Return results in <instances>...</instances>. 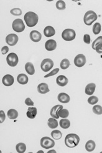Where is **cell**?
<instances>
[{
  "mask_svg": "<svg viewBox=\"0 0 102 153\" xmlns=\"http://www.w3.org/2000/svg\"><path fill=\"white\" fill-rule=\"evenodd\" d=\"M24 19L28 27H34L37 24L38 21H39V17L35 13L29 11L25 14Z\"/></svg>",
  "mask_w": 102,
  "mask_h": 153,
  "instance_id": "obj_1",
  "label": "cell"
},
{
  "mask_svg": "<svg viewBox=\"0 0 102 153\" xmlns=\"http://www.w3.org/2000/svg\"><path fill=\"white\" fill-rule=\"evenodd\" d=\"M57 48V42L54 40H49L45 42V48L49 51H52Z\"/></svg>",
  "mask_w": 102,
  "mask_h": 153,
  "instance_id": "obj_12",
  "label": "cell"
},
{
  "mask_svg": "<svg viewBox=\"0 0 102 153\" xmlns=\"http://www.w3.org/2000/svg\"><path fill=\"white\" fill-rule=\"evenodd\" d=\"M54 66V62L51 59L46 58L41 62V68L44 72H48Z\"/></svg>",
  "mask_w": 102,
  "mask_h": 153,
  "instance_id": "obj_8",
  "label": "cell"
},
{
  "mask_svg": "<svg viewBox=\"0 0 102 153\" xmlns=\"http://www.w3.org/2000/svg\"><path fill=\"white\" fill-rule=\"evenodd\" d=\"M37 110L35 107L29 108L26 113V115L29 119H34L37 115Z\"/></svg>",
  "mask_w": 102,
  "mask_h": 153,
  "instance_id": "obj_20",
  "label": "cell"
},
{
  "mask_svg": "<svg viewBox=\"0 0 102 153\" xmlns=\"http://www.w3.org/2000/svg\"><path fill=\"white\" fill-rule=\"evenodd\" d=\"M70 65V61L68 59H63L61 62V67L62 70H67V68H69V67Z\"/></svg>",
  "mask_w": 102,
  "mask_h": 153,
  "instance_id": "obj_29",
  "label": "cell"
},
{
  "mask_svg": "<svg viewBox=\"0 0 102 153\" xmlns=\"http://www.w3.org/2000/svg\"><path fill=\"white\" fill-rule=\"evenodd\" d=\"M49 88L48 86V84L45 83H42L38 85L37 86V91L40 94H46L49 92Z\"/></svg>",
  "mask_w": 102,
  "mask_h": 153,
  "instance_id": "obj_17",
  "label": "cell"
},
{
  "mask_svg": "<svg viewBox=\"0 0 102 153\" xmlns=\"http://www.w3.org/2000/svg\"><path fill=\"white\" fill-rule=\"evenodd\" d=\"M86 57L83 54L76 55L74 59V65L79 67H83L86 63Z\"/></svg>",
  "mask_w": 102,
  "mask_h": 153,
  "instance_id": "obj_9",
  "label": "cell"
},
{
  "mask_svg": "<svg viewBox=\"0 0 102 153\" xmlns=\"http://www.w3.org/2000/svg\"><path fill=\"white\" fill-rule=\"evenodd\" d=\"M38 152H44V151H39L37 152V153H38Z\"/></svg>",
  "mask_w": 102,
  "mask_h": 153,
  "instance_id": "obj_44",
  "label": "cell"
},
{
  "mask_svg": "<svg viewBox=\"0 0 102 153\" xmlns=\"http://www.w3.org/2000/svg\"><path fill=\"white\" fill-rule=\"evenodd\" d=\"M16 149L18 153H24L26 150V146L23 143H19L16 145Z\"/></svg>",
  "mask_w": 102,
  "mask_h": 153,
  "instance_id": "obj_27",
  "label": "cell"
},
{
  "mask_svg": "<svg viewBox=\"0 0 102 153\" xmlns=\"http://www.w3.org/2000/svg\"><path fill=\"white\" fill-rule=\"evenodd\" d=\"M56 8L59 10H64L66 8L65 3L62 0H59L56 3Z\"/></svg>",
  "mask_w": 102,
  "mask_h": 153,
  "instance_id": "obj_32",
  "label": "cell"
},
{
  "mask_svg": "<svg viewBox=\"0 0 102 153\" xmlns=\"http://www.w3.org/2000/svg\"><path fill=\"white\" fill-rule=\"evenodd\" d=\"M80 142V138L77 134L71 133L66 136L65 138V145L70 148H73L78 145Z\"/></svg>",
  "mask_w": 102,
  "mask_h": 153,
  "instance_id": "obj_2",
  "label": "cell"
},
{
  "mask_svg": "<svg viewBox=\"0 0 102 153\" xmlns=\"http://www.w3.org/2000/svg\"><path fill=\"white\" fill-rule=\"evenodd\" d=\"M101 26L100 23H95L94 25L93 26V28H92V31H93V34L96 35H99L101 31Z\"/></svg>",
  "mask_w": 102,
  "mask_h": 153,
  "instance_id": "obj_30",
  "label": "cell"
},
{
  "mask_svg": "<svg viewBox=\"0 0 102 153\" xmlns=\"http://www.w3.org/2000/svg\"><path fill=\"white\" fill-rule=\"evenodd\" d=\"M10 13L14 16H21L22 15V11L20 8H13L11 10Z\"/></svg>",
  "mask_w": 102,
  "mask_h": 153,
  "instance_id": "obj_36",
  "label": "cell"
},
{
  "mask_svg": "<svg viewBox=\"0 0 102 153\" xmlns=\"http://www.w3.org/2000/svg\"><path fill=\"white\" fill-rule=\"evenodd\" d=\"M50 152H54V153H56V151L53 150H50V151H49L48 152V153H50Z\"/></svg>",
  "mask_w": 102,
  "mask_h": 153,
  "instance_id": "obj_43",
  "label": "cell"
},
{
  "mask_svg": "<svg viewBox=\"0 0 102 153\" xmlns=\"http://www.w3.org/2000/svg\"><path fill=\"white\" fill-rule=\"evenodd\" d=\"M59 68L54 69V70H53L52 71H51L50 73L45 75V76H44V78H46L50 77V76H52L56 75V74H57L59 73Z\"/></svg>",
  "mask_w": 102,
  "mask_h": 153,
  "instance_id": "obj_37",
  "label": "cell"
},
{
  "mask_svg": "<svg viewBox=\"0 0 102 153\" xmlns=\"http://www.w3.org/2000/svg\"><path fill=\"white\" fill-rule=\"evenodd\" d=\"M95 50L96 51V52L97 53L101 54L102 53V44H100V45H98L95 48Z\"/></svg>",
  "mask_w": 102,
  "mask_h": 153,
  "instance_id": "obj_41",
  "label": "cell"
},
{
  "mask_svg": "<svg viewBox=\"0 0 102 153\" xmlns=\"http://www.w3.org/2000/svg\"><path fill=\"white\" fill-rule=\"evenodd\" d=\"M5 119H6L5 113L3 110H1V111H0V122L3 123L4 121H5Z\"/></svg>",
  "mask_w": 102,
  "mask_h": 153,
  "instance_id": "obj_39",
  "label": "cell"
},
{
  "mask_svg": "<svg viewBox=\"0 0 102 153\" xmlns=\"http://www.w3.org/2000/svg\"><path fill=\"white\" fill-rule=\"evenodd\" d=\"M92 110L95 114H98V115L102 114V107L100 105H95L93 107Z\"/></svg>",
  "mask_w": 102,
  "mask_h": 153,
  "instance_id": "obj_33",
  "label": "cell"
},
{
  "mask_svg": "<svg viewBox=\"0 0 102 153\" xmlns=\"http://www.w3.org/2000/svg\"><path fill=\"white\" fill-rule=\"evenodd\" d=\"M100 44H102V36L98 37L93 42L92 45V47L93 49L95 50L96 46Z\"/></svg>",
  "mask_w": 102,
  "mask_h": 153,
  "instance_id": "obj_34",
  "label": "cell"
},
{
  "mask_svg": "<svg viewBox=\"0 0 102 153\" xmlns=\"http://www.w3.org/2000/svg\"><path fill=\"white\" fill-rule=\"evenodd\" d=\"M19 40V38L16 34H10L6 37V43L11 46H15Z\"/></svg>",
  "mask_w": 102,
  "mask_h": 153,
  "instance_id": "obj_10",
  "label": "cell"
},
{
  "mask_svg": "<svg viewBox=\"0 0 102 153\" xmlns=\"http://www.w3.org/2000/svg\"><path fill=\"white\" fill-rule=\"evenodd\" d=\"M25 104H26L27 106H33L34 105V102L31 99V98H29V97H28V98L26 99L25 100Z\"/></svg>",
  "mask_w": 102,
  "mask_h": 153,
  "instance_id": "obj_40",
  "label": "cell"
},
{
  "mask_svg": "<svg viewBox=\"0 0 102 153\" xmlns=\"http://www.w3.org/2000/svg\"><path fill=\"white\" fill-rule=\"evenodd\" d=\"M2 83L5 86H10L14 83L13 76L10 74H6L3 76L2 79Z\"/></svg>",
  "mask_w": 102,
  "mask_h": 153,
  "instance_id": "obj_11",
  "label": "cell"
},
{
  "mask_svg": "<svg viewBox=\"0 0 102 153\" xmlns=\"http://www.w3.org/2000/svg\"><path fill=\"white\" fill-rule=\"evenodd\" d=\"M6 61L8 65L11 67H15L19 62L18 55L14 53H10L6 57Z\"/></svg>",
  "mask_w": 102,
  "mask_h": 153,
  "instance_id": "obj_7",
  "label": "cell"
},
{
  "mask_svg": "<svg viewBox=\"0 0 102 153\" xmlns=\"http://www.w3.org/2000/svg\"><path fill=\"white\" fill-rule=\"evenodd\" d=\"M7 114L8 118H9L10 120H16V119L18 117V112L14 109H11L8 110Z\"/></svg>",
  "mask_w": 102,
  "mask_h": 153,
  "instance_id": "obj_24",
  "label": "cell"
},
{
  "mask_svg": "<svg viewBox=\"0 0 102 153\" xmlns=\"http://www.w3.org/2000/svg\"><path fill=\"white\" fill-rule=\"evenodd\" d=\"M76 36L75 31L72 29H65L62 33V38L63 40L67 41H71L74 40Z\"/></svg>",
  "mask_w": 102,
  "mask_h": 153,
  "instance_id": "obj_4",
  "label": "cell"
},
{
  "mask_svg": "<svg viewBox=\"0 0 102 153\" xmlns=\"http://www.w3.org/2000/svg\"><path fill=\"white\" fill-rule=\"evenodd\" d=\"M58 114L62 118H67L69 115V112L67 109H61L59 110Z\"/></svg>",
  "mask_w": 102,
  "mask_h": 153,
  "instance_id": "obj_31",
  "label": "cell"
},
{
  "mask_svg": "<svg viewBox=\"0 0 102 153\" xmlns=\"http://www.w3.org/2000/svg\"><path fill=\"white\" fill-rule=\"evenodd\" d=\"M96 147V144L93 140H89L85 144V150L88 152H92L95 150Z\"/></svg>",
  "mask_w": 102,
  "mask_h": 153,
  "instance_id": "obj_23",
  "label": "cell"
},
{
  "mask_svg": "<svg viewBox=\"0 0 102 153\" xmlns=\"http://www.w3.org/2000/svg\"><path fill=\"white\" fill-rule=\"evenodd\" d=\"M60 126L63 129H68L70 126V121L66 118H63L59 122Z\"/></svg>",
  "mask_w": 102,
  "mask_h": 153,
  "instance_id": "obj_26",
  "label": "cell"
},
{
  "mask_svg": "<svg viewBox=\"0 0 102 153\" xmlns=\"http://www.w3.org/2000/svg\"><path fill=\"white\" fill-rule=\"evenodd\" d=\"M69 83V79L66 76L63 75H60L56 78V83L59 85V86L63 87Z\"/></svg>",
  "mask_w": 102,
  "mask_h": 153,
  "instance_id": "obj_15",
  "label": "cell"
},
{
  "mask_svg": "<svg viewBox=\"0 0 102 153\" xmlns=\"http://www.w3.org/2000/svg\"><path fill=\"white\" fill-rule=\"evenodd\" d=\"M83 41H84L85 43L88 44V45L90 44V42H91L90 36L88 35V34H85V35L83 36Z\"/></svg>",
  "mask_w": 102,
  "mask_h": 153,
  "instance_id": "obj_38",
  "label": "cell"
},
{
  "mask_svg": "<svg viewBox=\"0 0 102 153\" xmlns=\"http://www.w3.org/2000/svg\"><path fill=\"white\" fill-rule=\"evenodd\" d=\"M12 28L13 30L17 33L23 32L25 29V25L23 21L21 19H16L12 24Z\"/></svg>",
  "mask_w": 102,
  "mask_h": 153,
  "instance_id": "obj_6",
  "label": "cell"
},
{
  "mask_svg": "<svg viewBox=\"0 0 102 153\" xmlns=\"http://www.w3.org/2000/svg\"><path fill=\"white\" fill-rule=\"evenodd\" d=\"M62 134L59 130H54L51 132V136L54 139L59 140L62 138Z\"/></svg>",
  "mask_w": 102,
  "mask_h": 153,
  "instance_id": "obj_28",
  "label": "cell"
},
{
  "mask_svg": "<svg viewBox=\"0 0 102 153\" xmlns=\"http://www.w3.org/2000/svg\"><path fill=\"white\" fill-rule=\"evenodd\" d=\"M63 109V106L62 105H60V104H58V105H56L54 106V107L52 108L50 110V116H52V118H54L55 119H59V116L58 114V112L59 111V110Z\"/></svg>",
  "mask_w": 102,
  "mask_h": 153,
  "instance_id": "obj_13",
  "label": "cell"
},
{
  "mask_svg": "<svg viewBox=\"0 0 102 153\" xmlns=\"http://www.w3.org/2000/svg\"><path fill=\"white\" fill-rule=\"evenodd\" d=\"M48 125L50 129L57 128L58 126V122L56 120V119H55L54 118H51L48 120Z\"/></svg>",
  "mask_w": 102,
  "mask_h": 153,
  "instance_id": "obj_25",
  "label": "cell"
},
{
  "mask_svg": "<svg viewBox=\"0 0 102 153\" xmlns=\"http://www.w3.org/2000/svg\"><path fill=\"white\" fill-rule=\"evenodd\" d=\"M8 51H9V48L6 46H3L1 48V53L3 54H6Z\"/></svg>",
  "mask_w": 102,
  "mask_h": 153,
  "instance_id": "obj_42",
  "label": "cell"
},
{
  "mask_svg": "<svg viewBox=\"0 0 102 153\" xmlns=\"http://www.w3.org/2000/svg\"><path fill=\"white\" fill-rule=\"evenodd\" d=\"M29 37H30V39L31 41L35 42H37L41 40L42 38V35L40 32L36 30H33L30 33V35H29Z\"/></svg>",
  "mask_w": 102,
  "mask_h": 153,
  "instance_id": "obj_14",
  "label": "cell"
},
{
  "mask_svg": "<svg viewBox=\"0 0 102 153\" xmlns=\"http://www.w3.org/2000/svg\"><path fill=\"white\" fill-rule=\"evenodd\" d=\"M25 70L29 75H33L35 73L34 67L33 64L30 62H28L26 64Z\"/></svg>",
  "mask_w": 102,
  "mask_h": 153,
  "instance_id": "obj_22",
  "label": "cell"
},
{
  "mask_svg": "<svg viewBox=\"0 0 102 153\" xmlns=\"http://www.w3.org/2000/svg\"><path fill=\"white\" fill-rule=\"evenodd\" d=\"M58 101L62 103H68L70 100V97L69 95H68L67 93L61 92L59 93L57 96Z\"/></svg>",
  "mask_w": 102,
  "mask_h": 153,
  "instance_id": "obj_16",
  "label": "cell"
},
{
  "mask_svg": "<svg viewBox=\"0 0 102 153\" xmlns=\"http://www.w3.org/2000/svg\"><path fill=\"white\" fill-rule=\"evenodd\" d=\"M56 34L55 29L50 26H46L44 29V35L46 37H52Z\"/></svg>",
  "mask_w": 102,
  "mask_h": 153,
  "instance_id": "obj_19",
  "label": "cell"
},
{
  "mask_svg": "<svg viewBox=\"0 0 102 153\" xmlns=\"http://www.w3.org/2000/svg\"><path fill=\"white\" fill-rule=\"evenodd\" d=\"M99 101V98L95 96H92L88 99V103L91 105H94L96 104Z\"/></svg>",
  "mask_w": 102,
  "mask_h": 153,
  "instance_id": "obj_35",
  "label": "cell"
},
{
  "mask_svg": "<svg viewBox=\"0 0 102 153\" xmlns=\"http://www.w3.org/2000/svg\"><path fill=\"white\" fill-rule=\"evenodd\" d=\"M41 146L45 150H49V149L52 148L55 146V142L52 139L49 137H43L41 139Z\"/></svg>",
  "mask_w": 102,
  "mask_h": 153,
  "instance_id": "obj_5",
  "label": "cell"
},
{
  "mask_svg": "<svg viewBox=\"0 0 102 153\" xmlns=\"http://www.w3.org/2000/svg\"><path fill=\"white\" fill-rule=\"evenodd\" d=\"M95 88H96V85L95 83H92L88 84L85 87V94L90 96L92 95L95 91Z\"/></svg>",
  "mask_w": 102,
  "mask_h": 153,
  "instance_id": "obj_18",
  "label": "cell"
},
{
  "mask_svg": "<svg viewBox=\"0 0 102 153\" xmlns=\"http://www.w3.org/2000/svg\"><path fill=\"white\" fill-rule=\"evenodd\" d=\"M98 18V16L96 13L93 11L90 10L86 12V13L84 15L83 21L84 23L87 26H90L92 23L95 21Z\"/></svg>",
  "mask_w": 102,
  "mask_h": 153,
  "instance_id": "obj_3",
  "label": "cell"
},
{
  "mask_svg": "<svg viewBox=\"0 0 102 153\" xmlns=\"http://www.w3.org/2000/svg\"><path fill=\"white\" fill-rule=\"evenodd\" d=\"M17 81L20 84H26L28 83L29 78L25 74H19L17 77Z\"/></svg>",
  "mask_w": 102,
  "mask_h": 153,
  "instance_id": "obj_21",
  "label": "cell"
}]
</instances>
